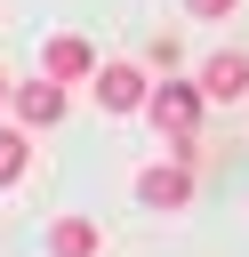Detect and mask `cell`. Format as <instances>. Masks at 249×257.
Listing matches in <instances>:
<instances>
[{
  "instance_id": "8992f818",
  "label": "cell",
  "mask_w": 249,
  "mask_h": 257,
  "mask_svg": "<svg viewBox=\"0 0 249 257\" xmlns=\"http://www.w3.org/2000/svg\"><path fill=\"white\" fill-rule=\"evenodd\" d=\"M40 72H56V80H96V56H88L80 32H56V40L40 48Z\"/></svg>"
},
{
  "instance_id": "277c9868",
  "label": "cell",
  "mask_w": 249,
  "mask_h": 257,
  "mask_svg": "<svg viewBox=\"0 0 249 257\" xmlns=\"http://www.w3.org/2000/svg\"><path fill=\"white\" fill-rule=\"evenodd\" d=\"M88 88H96V104H104V112H145V104H153V88H145V72H137V64H96V80H88Z\"/></svg>"
},
{
  "instance_id": "52a82bcc",
  "label": "cell",
  "mask_w": 249,
  "mask_h": 257,
  "mask_svg": "<svg viewBox=\"0 0 249 257\" xmlns=\"http://www.w3.org/2000/svg\"><path fill=\"white\" fill-rule=\"evenodd\" d=\"M104 249V225L96 217H56L48 225V257H96Z\"/></svg>"
},
{
  "instance_id": "6da1fadb",
  "label": "cell",
  "mask_w": 249,
  "mask_h": 257,
  "mask_svg": "<svg viewBox=\"0 0 249 257\" xmlns=\"http://www.w3.org/2000/svg\"><path fill=\"white\" fill-rule=\"evenodd\" d=\"M201 112H209V88H201V80H161V88H153V104H145V120H153L169 145H177V137H193V128H201Z\"/></svg>"
},
{
  "instance_id": "7a4b0ae2",
  "label": "cell",
  "mask_w": 249,
  "mask_h": 257,
  "mask_svg": "<svg viewBox=\"0 0 249 257\" xmlns=\"http://www.w3.org/2000/svg\"><path fill=\"white\" fill-rule=\"evenodd\" d=\"M137 201H145V209H185V201H193V161L177 153V161L137 169Z\"/></svg>"
},
{
  "instance_id": "5b68a950",
  "label": "cell",
  "mask_w": 249,
  "mask_h": 257,
  "mask_svg": "<svg viewBox=\"0 0 249 257\" xmlns=\"http://www.w3.org/2000/svg\"><path fill=\"white\" fill-rule=\"evenodd\" d=\"M201 88H209V104H241V96H249V56H241V48H217V56L201 64Z\"/></svg>"
},
{
  "instance_id": "3957f363",
  "label": "cell",
  "mask_w": 249,
  "mask_h": 257,
  "mask_svg": "<svg viewBox=\"0 0 249 257\" xmlns=\"http://www.w3.org/2000/svg\"><path fill=\"white\" fill-rule=\"evenodd\" d=\"M64 104H72V96H64V80H56V72H40V80H24V88H16V104H8V112H16V128H56V120H64Z\"/></svg>"
},
{
  "instance_id": "ba28073f",
  "label": "cell",
  "mask_w": 249,
  "mask_h": 257,
  "mask_svg": "<svg viewBox=\"0 0 249 257\" xmlns=\"http://www.w3.org/2000/svg\"><path fill=\"white\" fill-rule=\"evenodd\" d=\"M24 161H32V145H24V128H0V193L24 177Z\"/></svg>"
},
{
  "instance_id": "30bf717a",
  "label": "cell",
  "mask_w": 249,
  "mask_h": 257,
  "mask_svg": "<svg viewBox=\"0 0 249 257\" xmlns=\"http://www.w3.org/2000/svg\"><path fill=\"white\" fill-rule=\"evenodd\" d=\"M8 104H16V88H8V72H0V112H8Z\"/></svg>"
},
{
  "instance_id": "9c48e42d",
  "label": "cell",
  "mask_w": 249,
  "mask_h": 257,
  "mask_svg": "<svg viewBox=\"0 0 249 257\" xmlns=\"http://www.w3.org/2000/svg\"><path fill=\"white\" fill-rule=\"evenodd\" d=\"M185 8H193V16H209V24H217V16H233V8H241V0H185Z\"/></svg>"
}]
</instances>
